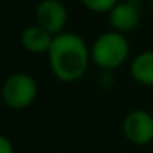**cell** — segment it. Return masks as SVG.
<instances>
[{
    "label": "cell",
    "mask_w": 153,
    "mask_h": 153,
    "mask_svg": "<svg viewBox=\"0 0 153 153\" xmlns=\"http://www.w3.org/2000/svg\"><path fill=\"white\" fill-rule=\"evenodd\" d=\"M130 54V45L125 33L115 30L104 31L91 45V59L99 69L114 71L119 69Z\"/></svg>",
    "instance_id": "obj_2"
},
{
    "label": "cell",
    "mask_w": 153,
    "mask_h": 153,
    "mask_svg": "<svg viewBox=\"0 0 153 153\" xmlns=\"http://www.w3.org/2000/svg\"><path fill=\"white\" fill-rule=\"evenodd\" d=\"M130 76L142 86H153V51H142L133 58Z\"/></svg>",
    "instance_id": "obj_8"
},
{
    "label": "cell",
    "mask_w": 153,
    "mask_h": 153,
    "mask_svg": "<svg viewBox=\"0 0 153 153\" xmlns=\"http://www.w3.org/2000/svg\"><path fill=\"white\" fill-rule=\"evenodd\" d=\"M0 153H15L12 140L5 137L4 133H0Z\"/></svg>",
    "instance_id": "obj_10"
},
{
    "label": "cell",
    "mask_w": 153,
    "mask_h": 153,
    "mask_svg": "<svg viewBox=\"0 0 153 153\" xmlns=\"http://www.w3.org/2000/svg\"><path fill=\"white\" fill-rule=\"evenodd\" d=\"M133 2H137V0H133Z\"/></svg>",
    "instance_id": "obj_13"
},
{
    "label": "cell",
    "mask_w": 153,
    "mask_h": 153,
    "mask_svg": "<svg viewBox=\"0 0 153 153\" xmlns=\"http://www.w3.org/2000/svg\"><path fill=\"white\" fill-rule=\"evenodd\" d=\"M56 153H64V152H56Z\"/></svg>",
    "instance_id": "obj_12"
},
{
    "label": "cell",
    "mask_w": 153,
    "mask_h": 153,
    "mask_svg": "<svg viewBox=\"0 0 153 153\" xmlns=\"http://www.w3.org/2000/svg\"><path fill=\"white\" fill-rule=\"evenodd\" d=\"M46 54L51 73L61 82H76L82 79L89 64L92 63L91 46H87L81 35L73 31L54 35Z\"/></svg>",
    "instance_id": "obj_1"
},
{
    "label": "cell",
    "mask_w": 153,
    "mask_h": 153,
    "mask_svg": "<svg viewBox=\"0 0 153 153\" xmlns=\"http://www.w3.org/2000/svg\"><path fill=\"white\" fill-rule=\"evenodd\" d=\"M150 4H152V8H153V0H150Z\"/></svg>",
    "instance_id": "obj_11"
},
{
    "label": "cell",
    "mask_w": 153,
    "mask_h": 153,
    "mask_svg": "<svg viewBox=\"0 0 153 153\" xmlns=\"http://www.w3.org/2000/svg\"><path fill=\"white\" fill-rule=\"evenodd\" d=\"M54 35L40 27L38 23L27 27L20 35V43L28 53L31 54H45L50 51Z\"/></svg>",
    "instance_id": "obj_7"
},
{
    "label": "cell",
    "mask_w": 153,
    "mask_h": 153,
    "mask_svg": "<svg viewBox=\"0 0 153 153\" xmlns=\"http://www.w3.org/2000/svg\"><path fill=\"white\" fill-rule=\"evenodd\" d=\"M38 84L35 77L28 73H13L4 81L0 97L2 102L13 110L28 109L36 100Z\"/></svg>",
    "instance_id": "obj_3"
},
{
    "label": "cell",
    "mask_w": 153,
    "mask_h": 153,
    "mask_svg": "<svg viewBox=\"0 0 153 153\" xmlns=\"http://www.w3.org/2000/svg\"><path fill=\"white\" fill-rule=\"evenodd\" d=\"M35 18L40 27L53 35H58L66 31L69 13L61 0H40L35 10Z\"/></svg>",
    "instance_id": "obj_5"
},
{
    "label": "cell",
    "mask_w": 153,
    "mask_h": 153,
    "mask_svg": "<svg viewBox=\"0 0 153 153\" xmlns=\"http://www.w3.org/2000/svg\"><path fill=\"white\" fill-rule=\"evenodd\" d=\"M81 5L94 13H109L120 0H79Z\"/></svg>",
    "instance_id": "obj_9"
},
{
    "label": "cell",
    "mask_w": 153,
    "mask_h": 153,
    "mask_svg": "<svg viewBox=\"0 0 153 153\" xmlns=\"http://www.w3.org/2000/svg\"><path fill=\"white\" fill-rule=\"evenodd\" d=\"M107 15L112 30L120 33L133 31L140 23V7L133 0H120Z\"/></svg>",
    "instance_id": "obj_6"
},
{
    "label": "cell",
    "mask_w": 153,
    "mask_h": 153,
    "mask_svg": "<svg viewBox=\"0 0 153 153\" xmlns=\"http://www.w3.org/2000/svg\"><path fill=\"white\" fill-rule=\"evenodd\" d=\"M123 137L137 146H145L153 142V115L148 110L133 109L122 120Z\"/></svg>",
    "instance_id": "obj_4"
}]
</instances>
